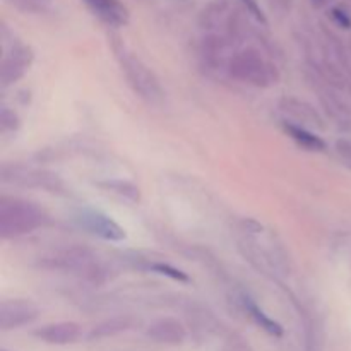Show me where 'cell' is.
Listing matches in <instances>:
<instances>
[{
  "label": "cell",
  "mask_w": 351,
  "mask_h": 351,
  "mask_svg": "<svg viewBox=\"0 0 351 351\" xmlns=\"http://www.w3.org/2000/svg\"><path fill=\"white\" fill-rule=\"evenodd\" d=\"M72 219L82 232L99 240H105V242H123L127 239L125 230L112 216L105 215L98 209L81 208L74 213Z\"/></svg>",
  "instance_id": "7"
},
{
  "label": "cell",
  "mask_w": 351,
  "mask_h": 351,
  "mask_svg": "<svg viewBox=\"0 0 351 351\" xmlns=\"http://www.w3.org/2000/svg\"><path fill=\"white\" fill-rule=\"evenodd\" d=\"M50 215L36 202L5 195L0 197V237L14 240L50 225Z\"/></svg>",
  "instance_id": "1"
},
{
  "label": "cell",
  "mask_w": 351,
  "mask_h": 351,
  "mask_svg": "<svg viewBox=\"0 0 351 351\" xmlns=\"http://www.w3.org/2000/svg\"><path fill=\"white\" fill-rule=\"evenodd\" d=\"M267 3L276 14H288L293 5V0H267Z\"/></svg>",
  "instance_id": "23"
},
{
  "label": "cell",
  "mask_w": 351,
  "mask_h": 351,
  "mask_svg": "<svg viewBox=\"0 0 351 351\" xmlns=\"http://www.w3.org/2000/svg\"><path fill=\"white\" fill-rule=\"evenodd\" d=\"M0 351H10V350H7V348H2Z\"/></svg>",
  "instance_id": "26"
},
{
  "label": "cell",
  "mask_w": 351,
  "mask_h": 351,
  "mask_svg": "<svg viewBox=\"0 0 351 351\" xmlns=\"http://www.w3.org/2000/svg\"><path fill=\"white\" fill-rule=\"evenodd\" d=\"M82 3L96 19L113 29L127 26L130 21V12L122 0H82Z\"/></svg>",
  "instance_id": "9"
},
{
  "label": "cell",
  "mask_w": 351,
  "mask_h": 351,
  "mask_svg": "<svg viewBox=\"0 0 351 351\" xmlns=\"http://www.w3.org/2000/svg\"><path fill=\"white\" fill-rule=\"evenodd\" d=\"M34 338L41 343L53 346H65L79 341L82 336V328L74 321H60L45 324L41 328L34 329Z\"/></svg>",
  "instance_id": "11"
},
{
  "label": "cell",
  "mask_w": 351,
  "mask_h": 351,
  "mask_svg": "<svg viewBox=\"0 0 351 351\" xmlns=\"http://www.w3.org/2000/svg\"><path fill=\"white\" fill-rule=\"evenodd\" d=\"M146 336L158 345L178 346L187 339V329L178 319L160 317L147 326Z\"/></svg>",
  "instance_id": "12"
},
{
  "label": "cell",
  "mask_w": 351,
  "mask_h": 351,
  "mask_svg": "<svg viewBox=\"0 0 351 351\" xmlns=\"http://www.w3.org/2000/svg\"><path fill=\"white\" fill-rule=\"evenodd\" d=\"M0 127H2V132H16V130H19L21 119L16 110L9 108V106H2V110H0Z\"/></svg>",
  "instance_id": "19"
},
{
  "label": "cell",
  "mask_w": 351,
  "mask_h": 351,
  "mask_svg": "<svg viewBox=\"0 0 351 351\" xmlns=\"http://www.w3.org/2000/svg\"><path fill=\"white\" fill-rule=\"evenodd\" d=\"M336 153L343 158L345 161L351 163V141L348 139H338L335 144Z\"/></svg>",
  "instance_id": "22"
},
{
  "label": "cell",
  "mask_w": 351,
  "mask_h": 351,
  "mask_svg": "<svg viewBox=\"0 0 351 351\" xmlns=\"http://www.w3.org/2000/svg\"><path fill=\"white\" fill-rule=\"evenodd\" d=\"M5 2L23 14H43L50 9L53 0H5Z\"/></svg>",
  "instance_id": "18"
},
{
  "label": "cell",
  "mask_w": 351,
  "mask_h": 351,
  "mask_svg": "<svg viewBox=\"0 0 351 351\" xmlns=\"http://www.w3.org/2000/svg\"><path fill=\"white\" fill-rule=\"evenodd\" d=\"M312 3H314V5H317V7H322V5H326V3H328V0H312Z\"/></svg>",
  "instance_id": "24"
},
{
  "label": "cell",
  "mask_w": 351,
  "mask_h": 351,
  "mask_svg": "<svg viewBox=\"0 0 351 351\" xmlns=\"http://www.w3.org/2000/svg\"><path fill=\"white\" fill-rule=\"evenodd\" d=\"M40 317V307L27 298H9L0 304V329L14 331L33 324Z\"/></svg>",
  "instance_id": "8"
},
{
  "label": "cell",
  "mask_w": 351,
  "mask_h": 351,
  "mask_svg": "<svg viewBox=\"0 0 351 351\" xmlns=\"http://www.w3.org/2000/svg\"><path fill=\"white\" fill-rule=\"evenodd\" d=\"M134 321L129 315H115V317L105 319V321L98 322L95 328L89 331L88 339L89 341H99V339L113 338V336H119L122 332L129 331L132 328Z\"/></svg>",
  "instance_id": "15"
},
{
  "label": "cell",
  "mask_w": 351,
  "mask_h": 351,
  "mask_svg": "<svg viewBox=\"0 0 351 351\" xmlns=\"http://www.w3.org/2000/svg\"><path fill=\"white\" fill-rule=\"evenodd\" d=\"M280 110L288 117V119L295 120L293 123L304 127H315V129H326L324 119H322L321 112L311 105L308 101L295 96H285L280 99Z\"/></svg>",
  "instance_id": "10"
},
{
  "label": "cell",
  "mask_w": 351,
  "mask_h": 351,
  "mask_svg": "<svg viewBox=\"0 0 351 351\" xmlns=\"http://www.w3.org/2000/svg\"><path fill=\"white\" fill-rule=\"evenodd\" d=\"M34 62V51L29 45L12 38L9 45H3V57L0 64V86L10 88L29 72Z\"/></svg>",
  "instance_id": "6"
},
{
  "label": "cell",
  "mask_w": 351,
  "mask_h": 351,
  "mask_svg": "<svg viewBox=\"0 0 351 351\" xmlns=\"http://www.w3.org/2000/svg\"><path fill=\"white\" fill-rule=\"evenodd\" d=\"M130 261H134V264L144 271H151V273L161 274V276H167V278H170V280L178 281V283H191V276H189L187 273H184V271L178 269V267L171 266V264L163 263V261L137 259V257L136 259H130Z\"/></svg>",
  "instance_id": "16"
},
{
  "label": "cell",
  "mask_w": 351,
  "mask_h": 351,
  "mask_svg": "<svg viewBox=\"0 0 351 351\" xmlns=\"http://www.w3.org/2000/svg\"><path fill=\"white\" fill-rule=\"evenodd\" d=\"M237 302H239L240 308H242V311L245 312L263 331H266L269 336H274V338H281V336H283V326L278 321H274V319H271L269 315L256 304V300H254L252 297H249L245 291H239Z\"/></svg>",
  "instance_id": "13"
},
{
  "label": "cell",
  "mask_w": 351,
  "mask_h": 351,
  "mask_svg": "<svg viewBox=\"0 0 351 351\" xmlns=\"http://www.w3.org/2000/svg\"><path fill=\"white\" fill-rule=\"evenodd\" d=\"M99 189L106 192H112V194H117L119 197L125 199V201L134 202V204H139L143 195H141V189L137 187L136 184L129 180H122V178H108V180L96 182Z\"/></svg>",
  "instance_id": "17"
},
{
  "label": "cell",
  "mask_w": 351,
  "mask_h": 351,
  "mask_svg": "<svg viewBox=\"0 0 351 351\" xmlns=\"http://www.w3.org/2000/svg\"><path fill=\"white\" fill-rule=\"evenodd\" d=\"M283 130L291 141H293L297 146L304 147L305 151H312V153H322V151L328 149V144L322 139L321 136H317L315 132H312L311 129L304 125H298L293 122H283Z\"/></svg>",
  "instance_id": "14"
},
{
  "label": "cell",
  "mask_w": 351,
  "mask_h": 351,
  "mask_svg": "<svg viewBox=\"0 0 351 351\" xmlns=\"http://www.w3.org/2000/svg\"><path fill=\"white\" fill-rule=\"evenodd\" d=\"M113 53L119 60L120 71L123 77L127 79V84L130 86L134 93L143 99L144 103L151 106H161L165 103V89L161 86L158 75L130 50H127L125 45L115 38L112 40Z\"/></svg>",
  "instance_id": "2"
},
{
  "label": "cell",
  "mask_w": 351,
  "mask_h": 351,
  "mask_svg": "<svg viewBox=\"0 0 351 351\" xmlns=\"http://www.w3.org/2000/svg\"><path fill=\"white\" fill-rule=\"evenodd\" d=\"M348 51H350V57H351V36H350V41H348Z\"/></svg>",
  "instance_id": "25"
},
{
  "label": "cell",
  "mask_w": 351,
  "mask_h": 351,
  "mask_svg": "<svg viewBox=\"0 0 351 351\" xmlns=\"http://www.w3.org/2000/svg\"><path fill=\"white\" fill-rule=\"evenodd\" d=\"M237 2L243 7V10H245V12L249 14L256 23L263 24V26H267V17L266 14H264V10L261 9L257 0H237Z\"/></svg>",
  "instance_id": "20"
},
{
  "label": "cell",
  "mask_w": 351,
  "mask_h": 351,
  "mask_svg": "<svg viewBox=\"0 0 351 351\" xmlns=\"http://www.w3.org/2000/svg\"><path fill=\"white\" fill-rule=\"evenodd\" d=\"M0 180L3 184L17 185L24 189H41L57 195H67L69 189L57 173L40 168H29L21 163H3L0 170Z\"/></svg>",
  "instance_id": "5"
},
{
  "label": "cell",
  "mask_w": 351,
  "mask_h": 351,
  "mask_svg": "<svg viewBox=\"0 0 351 351\" xmlns=\"http://www.w3.org/2000/svg\"><path fill=\"white\" fill-rule=\"evenodd\" d=\"M329 16H331L332 23L338 24L343 29H351V14L348 9H345L343 5H335L329 10Z\"/></svg>",
  "instance_id": "21"
},
{
  "label": "cell",
  "mask_w": 351,
  "mask_h": 351,
  "mask_svg": "<svg viewBox=\"0 0 351 351\" xmlns=\"http://www.w3.org/2000/svg\"><path fill=\"white\" fill-rule=\"evenodd\" d=\"M36 266L47 271H60V273H77L89 280L101 276L103 271L98 264V257L91 249L82 245H71L55 249L38 259Z\"/></svg>",
  "instance_id": "4"
},
{
  "label": "cell",
  "mask_w": 351,
  "mask_h": 351,
  "mask_svg": "<svg viewBox=\"0 0 351 351\" xmlns=\"http://www.w3.org/2000/svg\"><path fill=\"white\" fill-rule=\"evenodd\" d=\"M226 69L235 81L254 86V88H271L278 84L281 79L276 64H273L269 58L261 53V50L252 47L242 48L232 53Z\"/></svg>",
  "instance_id": "3"
}]
</instances>
